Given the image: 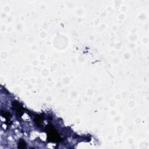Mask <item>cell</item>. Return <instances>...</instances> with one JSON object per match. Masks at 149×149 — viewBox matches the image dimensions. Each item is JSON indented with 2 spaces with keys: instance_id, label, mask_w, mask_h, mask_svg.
Returning a JSON list of instances; mask_svg holds the SVG:
<instances>
[{
  "instance_id": "4",
  "label": "cell",
  "mask_w": 149,
  "mask_h": 149,
  "mask_svg": "<svg viewBox=\"0 0 149 149\" xmlns=\"http://www.w3.org/2000/svg\"><path fill=\"white\" fill-rule=\"evenodd\" d=\"M1 114H2V115L3 116V117L6 119V120H7V121H10V119H11V114H10V113L7 111H2V112H1Z\"/></svg>"
},
{
  "instance_id": "3",
  "label": "cell",
  "mask_w": 149,
  "mask_h": 149,
  "mask_svg": "<svg viewBox=\"0 0 149 149\" xmlns=\"http://www.w3.org/2000/svg\"><path fill=\"white\" fill-rule=\"evenodd\" d=\"M34 121L36 124L38 125V126H40V125H41V122H43V117L41 115H37L34 118Z\"/></svg>"
},
{
  "instance_id": "5",
  "label": "cell",
  "mask_w": 149,
  "mask_h": 149,
  "mask_svg": "<svg viewBox=\"0 0 149 149\" xmlns=\"http://www.w3.org/2000/svg\"><path fill=\"white\" fill-rule=\"evenodd\" d=\"M26 147V143L25 142L24 140H21L18 143V147L19 148H25Z\"/></svg>"
},
{
  "instance_id": "1",
  "label": "cell",
  "mask_w": 149,
  "mask_h": 149,
  "mask_svg": "<svg viewBox=\"0 0 149 149\" xmlns=\"http://www.w3.org/2000/svg\"><path fill=\"white\" fill-rule=\"evenodd\" d=\"M46 131L47 134V139L51 142H59L61 140L59 134L51 125H48L46 127Z\"/></svg>"
},
{
  "instance_id": "2",
  "label": "cell",
  "mask_w": 149,
  "mask_h": 149,
  "mask_svg": "<svg viewBox=\"0 0 149 149\" xmlns=\"http://www.w3.org/2000/svg\"><path fill=\"white\" fill-rule=\"evenodd\" d=\"M12 107H13V110H15L16 112H17V115H18V116H21V115L24 113V111H23L24 108H23V107H22V106H21V105H20L18 101H13V102H12Z\"/></svg>"
}]
</instances>
